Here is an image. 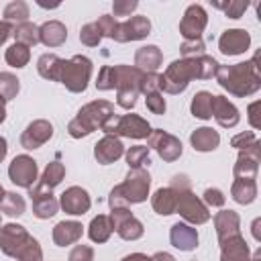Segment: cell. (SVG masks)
I'll return each instance as SVG.
<instances>
[{
    "instance_id": "6da1fadb",
    "label": "cell",
    "mask_w": 261,
    "mask_h": 261,
    "mask_svg": "<svg viewBox=\"0 0 261 261\" xmlns=\"http://www.w3.org/2000/svg\"><path fill=\"white\" fill-rule=\"evenodd\" d=\"M257 61H259V53H255L253 59L249 61H241L234 65H218L214 77L218 86L228 94L237 98L251 96L261 88V73H259Z\"/></svg>"
},
{
    "instance_id": "7a4b0ae2",
    "label": "cell",
    "mask_w": 261,
    "mask_h": 261,
    "mask_svg": "<svg viewBox=\"0 0 261 261\" xmlns=\"http://www.w3.org/2000/svg\"><path fill=\"white\" fill-rule=\"evenodd\" d=\"M0 251L18 261H43V249L39 241L16 222L0 226Z\"/></svg>"
},
{
    "instance_id": "3957f363",
    "label": "cell",
    "mask_w": 261,
    "mask_h": 261,
    "mask_svg": "<svg viewBox=\"0 0 261 261\" xmlns=\"http://www.w3.org/2000/svg\"><path fill=\"white\" fill-rule=\"evenodd\" d=\"M151 175L147 169H128L122 184L114 186L108 194V206L112 208H128V204H141L149 198Z\"/></svg>"
},
{
    "instance_id": "277c9868",
    "label": "cell",
    "mask_w": 261,
    "mask_h": 261,
    "mask_svg": "<svg viewBox=\"0 0 261 261\" xmlns=\"http://www.w3.org/2000/svg\"><path fill=\"white\" fill-rule=\"evenodd\" d=\"M114 114V106L108 100H92L86 106H82L75 114V118L69 120L67 133L71 139H82L92 135L94 130L102 128V124Z\"/></svg>"
},
{
    "instance_id": "5b68a950",
    "label": "cell",
    "mask_w": 261,
    "mask_h": 261,
    "mask_svg": "<svg viewBox=\"0 0 261 261\" xmlns=\"http://www.w3.org/2000/svg\"><path fill=\"white\" fill-rule=\"evenodd\" d=\"M114 75H116V104L124 110H133L141 94L143 71L137 69L135 65L118 63L114 65Z\"/></svg>"
},
{
    "instance_id": "8992f818",
    "label": "cell",
    "mask_w": 261,
    "mask_h": 261,
    "mask_svg": "<svg viewBox=\"0 0 261 261\" xmlns=\"http://www.w3.org/2000/svg\"><path fill=\"white\" fill-rule=\"evenodd\" d=\"M92 59L86 55H73L71 59H63L59 82L73 94H82L88 88L92 77Z\"/></svg>"
},
{
    "instance_id": "52a82bcc",
    "label": "cell",
    "mask_w": 261,
    "mask_h": 261,
    "mask_svg": "<svg viewBox=\"0 0 261 261\" xmlns=\"http://www.w3.org/2000/svg\"><path fill=\"white\" fill-rule=\"evenodd\" d=\"M106 135H112V137H126V139H147L149 133H151V124L139 116V114H112L104 124L102 128Z\"/></svg>"
},
{
    "instance_id": "ba28073f",
    "label": "cell",
    "mask_w": 261,
    "mask_h": 261,
    "mask_svg": "<svg viewBox=\"0 0 261 261\" xmlns=\"http://www.w3.org/2000/svg\"><path fill=\"white\" fill-rule=\"evenodd\" d=\"M192 80H194L192 59H175L161 73V92H165V94H181Z\"/></svg>"
},
{
    "instance_id": "9c48e42d",
    "label": "cell",
    "mask_w": 261,
    "mask_h": 261,
    "mask_svg": "<svg viewBox=\"0 0 261 261\" xmlns=\"http://www.w3.org/2000/svg\"><path fill=\"white\" fill-rule=\"evenodd\" d=\"M175 212L188 222V224H204L210 220V210L208 206L192 192H179L177 194V204H175Z\"/></svg>"
},
{
    "instance_id": "30bf717a",
    "label": "cell",
    "mask_w": 261,
    "mask_h": 261,
    "mask_svg": "<svg viewBox=\"0 0 261 261\" xmlns=\"http://www.w3.org/2000/svg\"><path fill=\"white\" fill-rule=\"evenodd\" d=\"M108 218H110L112 232H116L122 241H137L145 234L143 222L139 218H135L128 208H112Z\"/></svg>"
},
{
    "instance_id": "8fae6325",
    "label": "cell",
    "mask_w": 261,
    "mask_h": 261,
    "mask_svg": "<svg viewBox=\"0 0 261 261\" xmlns=\"http://www.w3.org/2000/svg\"><path fill=\"white\" fill-rule=\"evenodd\" d=\"M147 145H149V149H155L157 155H159L163 161H167V163L179 159V157H181V151H184L181 141H179L177 137L169 135V133L163 130V128H151V133H149V137H147Z\"/></svg>"
},
{
    "instance_id": "7c38bea8",
    "label": "cell",
    "mask_w": 261,
    "mask_h": 261,
    "mask_svg": "<svg viewBox=\"0 0 261 261\" xmlns=\"http://www.w3.org/2000/svg\"><path fill=\"white\" fill-rule=\"evenodd\" d=\"M8 177L14 186L18 188H33L35 181L39 179V167H37V161L31 157V155H16L10 165H8Z\"/></svg>"
},
{
    "instance_id": "4fadbf2b",
    "label": "cell",
    "mask_w": 261,
    "mask_h": 261,
    "mask_svg": "<svg viewBox=\"0 0 261 261\" xmlns=\"http://www.w3.org/2000/svg\"><path fill=\"white\" fill-rule=\"evenodd\" d=\"M208 24V14L204 10V6L200 4H190L179 20V35L184 37V41H192V39H202V33Z\"/></svg>"
},
{
    "instance_id": "5bb4252c",
    "label": "cell",
    "mask_w": 261,
    "mask_h": 261,
    "mask_svg": "<svg viewBox=\"0 0 261 261\" xmlns=\"http://www.w3.org/2000/svg\"><path fill=\"white\" fill-rule=\"evenodd\" d=\"M151 33V20L143 14H135L122 22H118L114 41L116 43H128V41H141Z\"/></svg>"
},
{
    "instance_id": "9a60e30c",
    "label": "cell",
    "mask_w": 261,
    "mask_h": 261,
    "mask_svg": "<svg viewBox=\"0 0 261 261\" xmlns=\"http://www.w3.org/2000/svg\"><path fill=\"white\" fill-rule=\"evenodd\" d=\"M51 137H53V124L45 118H37L33 122H29L27 128L22 130L20 147H24L27 151H33V149L43 147Z\"/></svg>"
},
{
    "instance_id": "2e32d148",
    "label": "cell",
    "mask_w": 261,
    "mask_h": 261,
    "mask_svg": "<svg viewBox=\"0 0 261 261\" xmlns=\"http://www.w3.org/2000/svg\"><path fill=\"white\" fill-rule=\"evenodd\" d=\"M92 206V200H90V194L80 188V186H71L67 188L61 198H59V208L65 212V214H71V216H82L90 210Z\"/></svg>"
},
{
    "instance_id": "e0dca14e",
    "label": "cell",
    "mask_w": 261,
    "mask_h": 261,
    "mask_svg": "<svg viewBox=\"0 0 261 261\" xmlns=\"http://www.w3.org/2000/svg\"><path fill=\"white\" fill-rule=\"evenodd\" d=\"M259 251L251 255V249L243 234L220 243V261H259Z\"/></svg>"
},
{
    "instance_id": "ac0fdd59",
    "label": "cell",
    "mask_w": 261,
    "mask_h": 261,
    "mask_svg": "<svg viewBox=\"0 0 261 261\" xmlns=\"http://www.w3.org/2000/svg\"><path fill=\"white\" fill-rule=\"evenodd\" d=\"M251 47V35L245 29H226L218 39L222 55H241Z\"/></svg>"
},
{
    "instance_id": "d6986e66",
    "label": "cell",
    "mask_w": 261,
    "mask_h": 261,
    "mask_svg": "<svg viewBox=\"0 0 261 261\" xmlns=\"http://www.w3.org/2000/svg\"><path fill=\"white\" fill-rule=\"evenodd\" d=\"M63 177H65V165H63L59 159H55V161L47 163V167H45L43 175L35 181V186H33V188H29V196H33V194L53 192V188H57V186L61 184V179H63Z\"/></svg>"
},
{
    "instance_id": "ffe728a7",
    "label": "cell",
    "mask_w": 261,
    "mask_h": 261,
    "mask_svg": "<svg viewBox=\"0 0 261 261\" xmlns=\"http://www.w3.org/2000/svg\"><path fill=\"white\" fill-rule=\"evenodd\" d=\"M124 155V145L118 137L112 135H104L96 145H94V157L98 163L102 165H110L114 161H118Z\"/></svg>"
},
{
    "instance_id": "44dd1931",
    "label": "cell",
    "mask_w": 261,
    "mask_h": 261,
    "mask_svg": "<svg viewBox=\"0 0 261 261\" xmlns=\"http://www.w3.org/2000/svg\"><path fill=\"white\" fill-rule=\"evenodd\" d=\"M212 116L224 128H234L241 120L239 108L226 96H214L212 98Z\"/></svg>"
},
{
    "instance_id": "7402d4cb",
    "label": "cell",
    "mask_w": 261,
    "mask_h": 261,
    "mask_svg": "<svg viewBox=\"0 0 261 261\" xmlns=\"http://www.w3.org/2000/svg\"><path fill=\"white\" fill-rule=\"evenodd\" d=\"M214 228L218 243L241 234V216L234 210H220L214 214Z\"/></svg>"
},
{
    "instance_id": "603a6c76",
    "label": "cell",
    "mask_w": 261,
    "mask_h": 261,
    "mask_svg": "<svg viewBox=\"0 0 261 261\" xmlns=\"http://www.w3.org/2000/svg\"><path fill=\"white\" fill-rule=\"evenodd\" d=\"M169 241L179 251H194L198 247V230L192 224L175 222L169 230Z\"/></svg>"
},
{
    "instance_id": "cb8c5ba5",
    "label": "cell",
    "mask_w": 261,
    "mask_h": 261,
    "mask_svg": "<svg viewBox=\"0 0 261 261\" xmlns=\"http://www.w3.org/2000/svg\"><path fill=\"white\" fill-rule=\"evenodd\" d=\"M82 234H84V226L77 220H61L53 226V243L57 247L73 245L82 239Z\"/></svg>"
},
{
    "instance_id": "d4e9b609",
    "label": "cell",
    "mask_w": 261,
    "mask_h": 261,
    "mask_svg": "<svg viewBox=\"0 0 261 261\" xmlns=\"http://www.w3.org/2000/svg\"><path fill=\"white\" fill-rule=\"evenodd\" d=\"M163 61V53L157 45H143L135 53V67L143 73H153Z\"/></svg>"
},
{
    "instance_id": "484cf974",
    "label": "cell",
    "mask_w": 261,
    "mask_h": 261,
    "mask_svg": "<svg viewBox=\"0 0 261 261\" xmlns=\"http://www.w3.org/2000/svg\"><path fill=\"white\" fill-rule=\"evenodd\" d=\"M67 39V29L61 20H47L39 27V43L45 47H59Z\"/></svg>"
},
{
    "instance_id": "4316f807",
    "label": "cell",
    "mask_w": 261,
    "mask_h": 261,
    "mask_svg": "<svg viewBox=\"0 0 261 261\" xmlns=\"http://www.w3.org/2000/svg\"><path fill=\"white\" fill-rule=\"evenodd\" d=\"M190 143H192L194 151L210 153L220 145V135L210 126H200L190 135Z\"/></svg>"
},
{
    "instance_id": "83f0119b",
    "label": "cell",
    "mask_w": 261,
    "mask_h": 261,
    "mask_svg": "<svg viewBox=\"0 0 261 261\" xmlns=\"http://www.w3.org/2000/svg\"><path fill=\"white\" fill-rule=\"evenodd\" d=\"M31 202H33V214L37 218H41V220H47V218L55 216L57 210H59V200L53 196V192L33 194Z\"/></svg>"
},
{
    "instance_id": "f1b7e54d",
    "label": "cell",
    "mask_w": 261,
    "mask_h": 261,
    "mask_svg": "<svg viewBox=\"0 0 261 261\" xmlns=\"http://www.w3.org/2000/svg\"><path fill=\"white\" fill-rule=\"evenodd\" d=\"M175 204H177V192L167 188H159L153 196H151V206L157 214L161 216H169L175 212Z\"/></svg>"
},
{
    "instance_id": "f546056e",
    "label": "cell",
    "mask_w": 261,
    "mask_h": 261,
    "mask_svg": "<svg viewBox=\"0 0 261 261\" xmlns=\"http://www.w3.org/2000/svg\"><path fill=\"white\" fill-rule=\"evenodd\" d=\"M259 161L257 157L249 155V153H239L234 167H232V175L234 179H257L259 173Z\"/></svg>"
},
{
    "instance_id": "4dcf8cb0",
    "label": "cell",
    "mask_w": 261,
    "mask_h": 261,
    "mask_svg": "<svg viewBox=\"0 0 261 261\" xmlns=\"http://www.w3.org/2000/svg\"><path fill=\"white\" fill-rule=\"evenodd\" d=\"M61 63L63 59L55 53H43L37 59V71L41 77L49 80V82H59V73H61Z\"/></svg>"
},
{
    "instance_id": "1f68e13d",
    "label": "cell",
    "mask_w": 261,
    "mask_h": 261,
    "mask_svg": "<svg viewBox=\"0 0 261 261\" xmlns=\"http://www.w3.org/2000/svg\"><path fill=\"white\" fill-rule=\"evenodd\" d=\"M230 145L239 151V153H249L257 159H261V143L257 139V135L253 130H245V133H239L230 139Z\"/></svg>"
},
{
    "instance_id": "d6a6232c",
    "label": "cell",
    "mask_w": 261,
    "mask_h": 261,
    "mask_svg": "<svg viewBox=\"0 0 261 261\" xmlns=\"http://www.w3.org/2000/svg\"><path fill=\"white\" fill-rule=\"evenodd\" d=\"M230 196L237 204H251L257 198V179H234L230 186Z\"/></svg>"
},
{
    "instance_id": "836d02e7",
    "label": "cell",
    "mask_w": 261,
    "mask_h": 261,
    "mask_svg": "<svg viewBox=\"0 0 261 261\" xmlns=\"http://www.w3.org/2000/svg\"><path fill=\"white\" fill-rule=\"evenodd\" d=\"M212 98H214V94H210V92H206V90L196 92L194 98H192V102H190L192 114H194L196 118H200V120L212 118Z\"/></svg>"
},
{
    "instance_id": "e575fe53",
    "label": "cell",
    "mask_w": 261,
    "mask_h": 261,
    "mask_svg": "<svg viewBox=\"0 0 261 261\" xmlns=\"http://www.w3.org/2000/svg\"><path fill=\"white\" fill-rule=\"evenodd\" d=\"M218 61L210 55H198V57H192V67H194V77L196 80H210L216 75V69H218Z\"/></svg>"
},
{
    "instance_id": "d590c367",
    "label": "cell",
    "mask_w": 261,
    "mask_h": 261,
    "mask_svg": "<svg viewBox=\"0 0 261 261\" xmlns=\"http://www.w3.org/2000/svg\"><path fill=\"white\" fill-rule=\"evenodd\" d=\"M112 234V226H110V218L106 214H98L92 218L90 226H88V237L94 243H106Z\"/></svg>"
},
{
    "instance_id": "8d00e7d4",
    "label": "cell",
    "mask_w": 261,
    "mask_h": 261,
    "mask_svg": "<svg viewBox=\"0 0 261 261\" xmlns=\"http://www.w3.org/2000/svg\"><path fill=\"white\" fill-rule=\"evenodd\" d=\"M4 22L8 24H20V22H27L29 16H31V10H29V4L24 0H14V2H8L4 6Z\"/></svg>"
},
{
    "instance_id": "74e56055",
    "label": "cell",
    "mask_w": 261,
    "mask_h": 261,
    "mask_svg": "<svg viewBox=\"0 0 261 261\" xmlns=\"http://www.w3.org/2000/svg\"><path fill=\"white\" fill-rule=\"evenodd\" d=\"M12 37H14L16 43L27 45V47H33V45L39 43V27L33 24L31 20L20 22V24L12 27Z\"/></svg>"
},
{
    "instance_id": "f35d334b",
    "label": "cell",
    "mask_w": 261,
    "mask_h": 261,
    "mask_svg": "<svg viewBox=\"0 0 261 261\" xmlns=\"http://www.w3.org/2000/svg\"><path fill=\"white\" fill-rule=\"evenodd\" d=\"M24 210H27V204H24V198L20 194H16V192H6L4 194V198L0 202V212L8 214L12 218H18V216L24 214Z\"/></svg>"
},
{
    "instance_id": "ab89813d",
    "label": "cell",
    "mask_w": 261,
    "mask_h": 261,
    "mask_svg": "<svg viewBox=\"0 0 261 261\" xmlns=\"http://www.w3.org/2000/svg\"><path fill=\"white\" fill-rule=\"evenodd\" d=\"M4 59H6V63L10 65V67H24L29 61H31V49L27 47V45H20V43H14V45H10L8 49H6V53H4Z\"/></svg>"
},
{
    "instance_id": "60d3db41",
    "label": "cell",
    "mask_w": 261,
    "mask_h": 261,
    "mask_svg": "<svg viewBox=\"0 0 261 261\" xmlns=\"http://www.w3.org/2000/svg\"><path fill=\"white\" fill-rule=\"evenodd\" d=\"M124 159L128 163V169H141L143 165H149L151 163V159H149V147H143V145L128 147L124 151Z\"/></svg>"
},
{
    "instance_id": "b9f144b4",
    "label": "cell",
    "mask_w": 261,
    "mask_h": 261,
    "mask_svg": "<svg viewBox=\"0 0 261 261\" xmlns=\"http://www.w3.org/2000/svg\"><path fill=\"white\" fill-rule=\"evenodd\" d=\"M18 90H20L18 77L10 71H0V98H4L8 102V100L16 98Z\"/></svg>"
},
{
    "instance_id": "7bdbcfd3",
    "label": "cell",
    "mask_w": 261,
    "mask_h": 261,
    "mask_svg": "<svg viewBox=\"0 0 261 261\" xmlns=\"http://www.w3.org/2000/svg\"><path fill=\"white\" fill-rule=\"evenodd\" d=\"M214 8H220L228 18L237 20L245 14V10L249 8V2H243V0H228V2H212Z\"/></svg>"
},
{
    "instance_id": "ee69618b",
    "label": "cell",
    "mask_w": 261,
    "mask_h": 261,
    "mask_svg": "<svg viewBox=\"0 0 261 261\" xmlns=\"http://www.w3.org/2000/svg\"><path fill=\"white\" fill-rule=\"evenodd\" d=\"M96 88L100 92H108V90H116V75H114V65H104L98 71L96 77Z\"/></svg>"
},
{
    "instance_id": "f6af8a7d",
    "label": "cell",
    "mask_w": 261,
    "mask_h": 261,
    "mask_svg": "<svg viewBox=\"0 0 261 261\" xmlns=\"http://www.w3.org/2000/svg\"><path fill=\"white\" fill-rule=\"evenodd\" d=\"M80 41L86 45V47H98L100 41H102V35L96 27V22H86L82 29H80Z\"/></svg>"
},
{
    "instance_id": "bcb514c9",
    "label": "cell",
    "mask_w": 261,
    "mask_h": 261,
    "mask_svg": "<svg viewBox=\"0 0 261 261\" xmlns=\"http://www.w3.org/2000/svg\"><path fill=\"white\" fill-rule=\"evenodd\" d=\"M204 41L202 39H192V41H181L179 45V53H181V59H192V57H198V55H204Z\"/></svg>"
},
{
    "instance_id": "7dc6e473",
    "label": "cell",
    "mask_w": 261,
    "mask_h": 261,
    "mask_svg": "<svg viewBox=\"0 0 261 261\" xmlns=\"http://www.w3.org/2000/svg\"><path fill=\"white\" fill-rule=\"evenodd\" d=\"M200 200H202L208 208H222L224 202H226V196H224L218 188H206Z\"/></svg>"
},
{
    "instance_id": "c3c4849f",
    "label": "cell",
    "mask_w": 261,
    "mask_h": 261,
    "mask_svg": "<svg viewBox=\"0 0 261 261\" xmlns=\"http://www.w3.org/2000/svg\"><path fill=\"white\" fill-rule=\"evenodd\" d=\"M96 27H98V31H100V35H102V37L114 39L116 29H118V22H116V18H114V16H110V14H102V16L96 20Z\"/></svg>"
},
{
    "instance_id": "681fc988",
    "label": "cell",
    "mask_w": 261,
    "mask_h": 261,
    "mask_svg": "<svg viewBox=\"0 0 261 261\" xmlns=\"http://www.w3.org/2000/svg\"><path fill=\"white\" fill-rule=\"evenodd\" d=\"M153 92H161V73L153 71V73H143L141 80V94H153Z\"/></svg>"
},
{
    "instance_id": "f907efd6",
    "label": "cell",
    "mask_w": 261,
    "mask_h": 261,
    "mask_svg": "<svg viewBox=\"0 0 261 261\" xmlns=\"http://www.w3.org/2000/svg\"><path fill=\"white\" fill-rule=\"evenodd\" d=\"M145 104H147V110L153 112V114H165V98L161 92H153V94H147L145 96Z\"/></svg>"
},
{
    "instance_id": "816d5d0a",
    "label": "cell",
    "mask_w": 261,
    "mask_h": 261,
    "mask_svg": "<svg viewBox=\"0 0 261 261\" xmlns=\"http://www.w3.org/2000/svg\"><path fill=\"white\" fill-rule=\"evenodd\" d=\"M137 6H139L137 0H114L112 12H114V16H130L137 10Z\"/></svg>"
},
{
    "instance_id": "f5cc1de1",
    "label": "cell",
    "mask_w": 261,
    "mask_h": 261,
    "mask_svg": "<svg viewBox=\"0 0 261 261\" xmlns=\"http://www.w3.org/2000/svg\"><path fill=\"white\" fill-rule=\"evenodd\" d=\"M67 261H94V249L90 245H75L69 251Z\"/></svg>"
},
{
    "instance_id": "db71d44e",
    "label": "cell",
    "mask_w": 261,
    "mask_h": 261,
    "mask_svg": "<svg viewBox=\"0 0 261 261\" xmlns=\"http://www.w3.org/2000/svg\"><path fill=\"white\" fill-rule=\"evenodd\" d=\"M169 188H171V190H175V192L179 194V192L192 190V181H190V177H188L186 173H177V175H173V177H171Z\"/></svg>"
},
{
    "instance_id": "11a10c76",
    "label": "cell",
    "mask_w": 261,
    "mask_h": 261,
    "mask_svg": "<svg viewBox=\"0 0 261 261\" xmlns=\"http://www.w3.org/2000/svg\"><path fill=\"white\" fill-rule=\"evenodd\" d=\"M259 108H261V102H259V100L253 102V104L247 108V112H249V122H251L253 128H259V126H261V120H259V114H257Z\"/></svg>"
},
{
    "instance_id": "9f6ffc18",
    "label": "cell",
    "mask_w": 261,
    "mask_h": 261,
    "mask_svg": "<svg viewBox=\"0 0 261 261\" xmlns=\"http://www.w3.org/2000/svg\"><path fill=\"white\" fill-rule=\"evenodd\" d=\"M8 37H12V24L8 22H0V45H4L8 41Z\"/></svg>"
},
{
    "instance_id": "6f0895ef",
    "label": "cell",
    "mask_w": 261,
    "mask_h": 261,
    "mask_svg": "<svg viewBox=\"0 0 261 261\" xmlns=\"http://www.w3.org/2000/svg\"><path fill=\"white\" fill-rule=\"evenodd\" d=\"M151 261H175V257L167 251H157L155 255H151Z\"/></svg>"
},
{
    "instance_id": "680465c9",
    "label": "cell",
    "mask_w": 261,
    "mask_h": 261,
    "mask_svg": "<svg viewBox=\"0 0 261 261\" xmlns=\"http://www.w3.org/2000/svg\"><path fill=\"white\" fill-rule=\"evenodd\" d=\"M120 261H151V257H147L145 253H130V255L122 257Z\"/></svg>"
},
{
    "instance_id": "91938a15",
    "label": "cell",
    "mask_w": 261,
    "mask_h": 261,
    "mask_svg": "<svg viewBox=\"0 0 261 261\" xmlns=\"http://www.w3.org/2000/svg\"><path fill=\"white\" fill-rule=\"evenodd\" d=\"M6 153H8V143H6V139H4L2 135H0V163L4 161Z\"/></svg>"
},
{
    "instance_id": "94428289",
    "label": "cell",
    "mask_w": 261,
    "mask_h": 261,
    "mask_svg": "<svg viewBox=\"0 0 261 261\" xmlns=\"http://www.w3.org/2000/svg\"><path fill=\"white\" fill-rule=\"evenodd\" d=\"M6 120V100L0 98V124Z\"/></svg>"
},
{
    "instance_id": "6125c7cd",
    "label": "cell",
    "mask_w": 261,
    "mask_h": 261,
    "mask_svg": "<svg viewBox=\"0 0 261 261\" xmlns=\"http://www.w3.org/2000/svg\"><path fill=\"white\" fill-rule=\"evenodd\" d=\"M259 222H261L259 218H257V220L253 222V237H255L257 241H261V234H259Z\"/></svg>"
},
{
    "instance_id": "be15d7a7",
    "label": "cell",
    "mask_w": 261,
    "mask_h": 261,
    "mask_svg": "<svg viewBox=\"0 0 261 261\" xmlns=\"http://www.w3.org/2000/svg\"><path fill=\"white\" fill-rule=\"evenodd\" d=\"M37 4H39V6H43V8H57V6H59V4H45V2H41V0H39Z\"/></svg>"
},
{
    "instance_id": "e7e4bbea",
    "label": "cell",
    "mask_w": 261,
    "mask_h": 261,
    "mask_svg": "<svg viewBox=\"0 0 261 261\" xmlns=\"http://www.w3.org/2000/svg\"><path fill=\"white\" fill-rule=\"evenodd\" d=\"M4 194H6V190L0 186V202H2V198H4Z\"/></svg>"
},
{
    "instance_id": "03108f58",
    "label": "cell",
    "mask_w": 261,
    "mask_h": 261,
    "mask_svg": "<svg viewBox=\"0 0 261 261\" xmlns=\"http://www.w3.org/2000/svg\"><path fill=\"white\" fill-rule=\"evenodd\" d=\"M0 226H2V216H0Z\"/></svg>"
},
{
    "instance_id": "003e7915",
    "label": "cell",
    "mask_w": 261,
    "mask_h": 261,
    "mask_svg": "<svg viewBox=\"0 0 261 261\" xmlns=\"http://www.w3.org/2000/svg\"><path fill=\"white\" fill-rule=\"evenodd\" d=\"M190 261H198V259H190Z\"/></svg>"
}]
</instances>
